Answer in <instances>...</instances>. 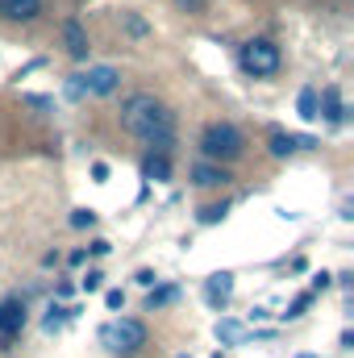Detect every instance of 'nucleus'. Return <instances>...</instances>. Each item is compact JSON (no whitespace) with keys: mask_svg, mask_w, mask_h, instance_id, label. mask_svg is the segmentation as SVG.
<instances>
[{"mask_svg":"<svg viewBox=\"0 0 354 358\" xmlns=\"http://www.w3.org/2000/svg\"><path fill=\"white\" fill-rule=\"evenodd\" d=\"M246 150V142H242V134H238V125H229V121H213V125H204V134H200V155H204V163H234L238 155Z\"/></svg>","mask_w":354,"mask_h":358,"instance_id":"2","label":"nucleus"},{"mask_svg":"<svg viewBox=\"0 0 354 358\" xmlns=\"http://www.w3.org/2000/svg\"><path fill=\"white\" fill-rule=\"evenodd\" d=\"M71 292H76L71 283H59V287H55V296H59V300H71Z\"/></svg>","mask_w":354,"mask_h":358,"instance_id":"30","label":"nucleus"},{"mask_svg":"<svg viewBox=\"0 0 354 358\" xmlns=\"http://www.w3.org/2000/svg\"><path fill=\"white\" fill-rule=\"evenodd\" d=\"M92 179L104 183V179H108V167H104V163H92Z\"/></svg>","mask_w":354,"mask_h":358,"instance_id":"29","label":"nucleus"},{"mask_svg":"<svg viewBox=\"0 0 354 358\" xmlns=\"http://www.w3.org/2000/svg\"><path fill=\"white\" fill-rule=\"evenodd\" d=\"M92 225H96V213L92 208H76L71 213V229H92Z\"/></svg>","mask_w":354,"mask_h":358,"instance_id":"21","label":"nucleus"},{"mask_svg":"<svg viewBox=\"0 0 354 358\" xmlns=\"http://www.w3.org/2000/svg\"><path fill=\"white\" fill-rule=\"evenodd\" d=\"M117 117H121V129L134 134L138 142H146L155 155H171L176 150V117L150 92H129L121 100V113Z\"/></svg>","mask_w":354,"mask_h":358,"instance_id":"1","label":"nucleus"},{"mask_svg":"<svg viewBox=\"0 0 354 358\" xmlns=\"http://www.w3.org/2000/svg\"><path fill=\"white\" fill-rule=\"evenodd\" d=\"M176 300H179V287H176V283H163V287H150L146 308L155 313V308H167V304H176Z\"/></svg>","mask_w":354,"mask_h":358,"instance_id":"15","label":"nucleus"},{"mask_svg":"<svg viewBox=\"0 0 354 358\" xmlns=\"http://www.w3.org/2000/svg\"><path fill=\"white\" fill-rule=\"evenodd\" d=\"M134 279H138V283H142V287H155V283H159V275H155V271H138V275H134Z\"/></svg>","mask_w":354,"mask_h":358,"instance_id":"26","label":"nucleus"},{"mask_svg":"<svg viewBox=\"0 0 354 358\" xmlns=\"http://www.w3.org/2000/svg\"><path fill=\"white\" fill-rule=\"evenodd\" d=\"M300 117H304V121H317V88L300 92Z\"/></svg>","mask_w":354,"mask_h":358,"instance_id":"18","label":"nucleus"},{"mask_svg":"<svg viewBox=\"0 0 354 358\" xmlns=\"http://www.w3.org/2000/svg\"><path fill=\"white\" fill-rule=\"evenodd\" d=\"M121 21H125V29H129L134 38H146V34H150V25H146L138 13H121Z\"/></svg>","mask_w":354,"mask_h":358,"instance_id":"19","label":"nucleus"},{"mask_svg":"<svg viewBox=\"0 0 354 358\" xmlns=\"http://www.w3.org/2000/svg\"><path fill=\"white\" fill-rule=\"evenodd\" d=\"M204 4H208V0H176L179 13H204Z\"/></svg>","mask_w":354,"mask_h":358,"instance_id":"25","label":"nucleus"},{"mask_svg":"<svg viewBox=\"0 0 354 358\" xmlns=\"http://www.w3.org/2000/svg\"><path fill=\"white\" fill-rule=\"evenodd\" d=\"M100 342L113 355H138L146 346V325L138 317H121V321H113V325L100 329Z\"/></svg>","mask_w":354,"mask_h":358,"instance_id":"4","label":"nucleus"},{"mask_svg":"<svg viewBox=\"0 0 354 358\" xmlns=\"http://www.w3.org/2000/svg\"><path fill=\"white\" fill-rule=\"evenodd\" d=\"M229 296H234V275H229V271H217V275L204 279V300H208L213 308H225Z\"/></svg>","mask_w":354,"mask_h":358,"instance_id":"8","label":"nucleus"},{"mask_svg":"<svg viewBox=\"0 0 354 358\" xmlns=\"http://www.w3.org/2000/svg\"><path fill=\"white\" fill-rule=\"evenodd\" d=\"M225 213H229V204L221 200V204H208V208H200V225H217V221H225Z\"/></svg>","mask_w":354,"mask_h":358,"instance_id":"17","label":"nucleus"},{"mask_svg":"<svg viewBox=\"0 0 354 358\" xmlns=\"http://www.w3.org/2000/svg\"><path fill=\"white\" fill-rule=\"evenodd\" d=\"M238 63H242V71H246V76L263 80V76H275V71H279L283 55H279V46H275L271 38H250V42H242Z\"/></svg>","mask_w":354,"mask_h":358,"instance_id":"3","label":"nucleus"},{"mask_svg":"<svg viewBox=\"0 0 354 358\" xmlns=\"http://www.w3.org/2000/svg\"><path fill=\"white\" fill-rule=\"evenodd\" d=\"M330 283H334V275H325V271H321V275H317V279H313V292H325V287H330Z\"/></svg>","mask_w":354,"mask_h":358,"instance_id":"28","label":"nucleus"},{"mask_svg":"<svg viewBox=\"0 0 354 358\" xmlns=\"http://www.w3.org/2000/svg\"><path fill=\"white\" fill-rule=\"evenodd\" d=\"M76 313H80V308H59V304H50V313H46V321H42V329H46V334H59V329H63V321H71Z\"/></svg>","mask_w":354,"mask_h":358,"instance_id":"16","label":"nucleus"},{"mask_svg":"<svg viewBox=\"0 0 354 358\" xmlns=\"http://www.w3.org/2000/svg\"><path fill=\"white\" fill-rule=\"evenodd\" d=\"M217 342H221V346H238V342H246V325L221 317V321H217Z\"/></svg>","mask_w":354,"mask_h":358,"instance_id":"14","label":"nucleus"},{"mask_svg":"<svg viewBox=\"0 0 354 358\" xmlns=\"http://www.w3.org/2000/svg\"><path fill=\"white\" fill-rule=\"evenodd\" d=\"M108 250H113V246H108V242H104V238H96V242H92V255H96V259H104V255H108Z\"/></svg>","mask_w":354,"mask_h":358,"instance_id":"27","label":"nucleus"},{"mask_svg":"<svg viewBox=\"0 0 354 358\" xmlns=\"http://www.w3.org/2000/svg\"><path fill=\"white\" fill-rule=\"evenodd\" d=\"M63 46H67V55H71L76 63H84V59H88V50H92V46H88V29H84L76 17H71V21H63Z\"/></svg>","mask_w":354,"mask_h":358,"instance_id":"9","label":"nucleus"},{"mask_svg":"<svg viewBox=\"0 0 354 358\" xmlns=\"http://www.w3.org/2000/svg\"><path fill=\"white\" fill-rule=\"evenodd\" d=\"M21 329H25V304L17 296L0 300V342H13Z\"/></svg>","mask_w":354,"mask_h":358,"instance_id":"6","label":"nucleus"},{"mask_svg":"<svg viewBox=\"0 0 354 358\" xmlns=\"http://www.w3.org/2000/svg\"><path fill=\"white\" fill-rule=\"evenodd\" d=\"M46 13V0H0V17L13 25H29Z\"/></svg>","mask_w":354,"mask_h":358,"instance_id":"7","label":"nucleus"},{"mask_svg":"<svg viewBox=\"0 0 354 358\" xmlns=\"http://www.w3.org/2000/svg\"><path fill=\"white\" fill-rule=\"evenodd\" d=\"M176 358H192V355H176Z\"/></svg>","mask_w":354,"mask_h":358,"instance_id":"32","label":"nucleus"},{"mask_svg":"<svg viewBox=\"0 0 354 358\" xmlns=\"http://www.w3.org/2000/svg\"><path fill=\"white\" fill-rule=\"evenodd\" d=\"M317 117H325L330 125H342V121H346V108H342L338 88H325L321 96H317Z\"/></svg>","mask_w":354,"mask_h":358,"instance_id":"11","label":"nucleus"},{"mask_svg":"<svg viewBox=\"0 0 354 358\" xmlns=\"http://www.w3.org/2000/svg\"><path fill=\"white\" fill-rule=\"evenodd\" d=\"M104 308H113V313L125 308V292H121V287H108V292H104Z\"/></svg>","mask_w":354,"mask_h":358,"instance_id":"23","label":"nucleus"},{"mask_svg":"<svg viewBox=\"0 0 354 358\" xmlns=\"http://www.w3.org/2000/svg\"><path fill=\"white\" fill-rule=\"evenodd\" d=\"M142 179H155V183H167L171 179V155H146L142 159Z\"/></svg>","mask_w":354,"mask_h":358,"instance_id":"13","label":"nucleus"},{"mask_svg":"<svg viewBox=\"0 0 354 358\" xmlns=\"http://www.w3.org/2000/svg\"><path fill=\"white\" fill-rule=\"evenodd\" d=\"M67 96H71V100H84V96H88V92H84V80H80V76H71V80H67Z\"/></svg>","mask_w":354,"mask_h":358,"instance_id":"24","label":"nucleus"},{"mask_svg":"<svg viewBox=\"0 0 354 358\" xmlns=\"http://www.w3.org/2000/svg\"><path fill=\"white\" fill-rule=\"evenodd\" d=\"M296 358H317V355H296Z\"/></svg>","mask_w":354,"mask_h":358,"instance_id":"31","label":"nucleus"},{"mask_svg":"<svg viewBox=\"0 0 354 358\" xmlns=\"http://www.w3.org/2000/svg\"><path fill=\"white\" fill-rule=\"evenodd\" d=\"M229 179L234 176H229L221 163H196V167H192V183H196V187H225Z\"/></svg>","mask_w":354,"mask_h":358,"instance_id":"10","label":"nucleus"},{"mask_svg":"<svg viewBox=\"0 0 354 358\" xmlns=\"http://www.w3.org/2000/svg\"><path fill=\"white\" fill-rule=\"evenodd\" d=\"M300 146H313V138H296V134H271V142H267V150L275 155V159H288V155H296Z\"/></svg>","mask_w":354,"mask_h":358,"instance_id":"12","label":"nucleus"},{"mask_svg":"<svg viewBox=\"0 0 354 358\" xmlns=\"http://www.w3.org/2000/svg\"><path fill=\"white\" fill-rule=\"evenodd\" d=\"M80 80H84V92H88V96H113L117 84H121V71L108 67V63H100V67H88Z\"/></svg>","mask_w":354,"mask_h":358,"instance_id":"5","label":"nucleus"},{"mask_svg":"<svg viewBox=\"0 0 354 358\" xmlns=\"http://www.w3.org/2000/svg\"><path fill=\"white\" fill-rule=\"evenodd\" d=\"M309 304H313V292H300V296L292 300V308H288L283 317H288V321H296V317H304V308H309Z\"/></svg>","mask_w":354,"mask_h":358,"instance_id":"20","label":"nucleus"},{"mask_svg":"<svg viewBox=\"0 0 354 358\" xmlns=\"http://www.w3.org/2000/svg\"><path fill=\"white\" fill-rule=\"evenodd\" d=\"M80 287H84V292H100V287H104V271H96V267H92L88 275L80 279Z\"/></svg>","mask_w":354,"mask_h":358,"instance_id":"22","label":"nucleus"}]
</instances>
